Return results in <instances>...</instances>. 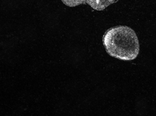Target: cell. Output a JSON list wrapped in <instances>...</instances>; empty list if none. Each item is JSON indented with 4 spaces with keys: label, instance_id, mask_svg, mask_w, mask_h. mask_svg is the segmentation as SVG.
Masks as SVG:
<instances>
[{
    "label": "cell",
    "instance_id": "6da1fadb",
    "mask_svg": "<svg viewBox=\"0 0 156 116\" xmlns=\"http://www.w3.org/2000/svg\"><path fill=\"white\" fill-rule=\"evenodd\" d=\"M102 44L111 57L123 61L135 60L140 50L136 32L126 25H117L108 29L102 37Z\"/></svg>",
    "mask_w": 156,
    "mask_h": 116
},
{
    "label": "cell",
    "instance_id": "7a4b0ae2",
    "mask_svg": "<svg viewBox=\"0 0 156 116\" xmlns=\"http://www.w3.org/2000/svg\"><path fill=\"white\" fill-rule=\"evenodd\" d=\"M119 0H61L67 6L75 7L81 5H88L97 11H102Z\"/></svg>",
    "mask_w": 156,
    "mask_h": 116
}]
</instances>
